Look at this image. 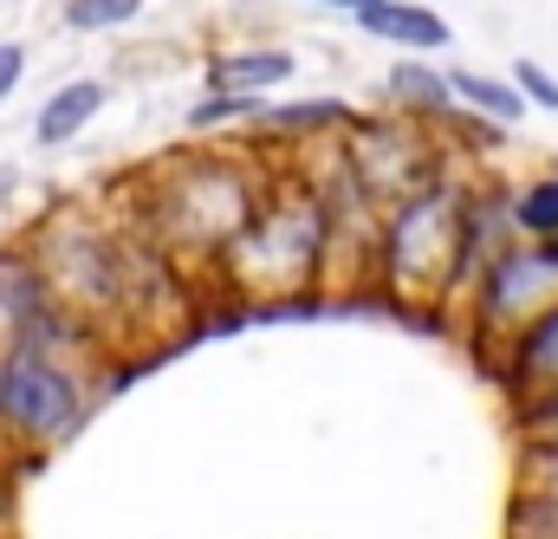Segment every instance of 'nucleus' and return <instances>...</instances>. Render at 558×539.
I'll return each instance as SVG.
<instances>
[{
  "mask_svg": "<svg viewBox=\"0 0 558 539\" xmlns=\"http://www.w3.org/2000/svg\"><path fill=\"white\" fill-rule=\"evenodd\" d=\"M474 267V202L461 182H428L384 215V286L403 306H441Z\"/></svg>",
  "mask_w": 558,
  "mask_h": 539,
  "instance_id": "nucleus-1",
  "label": "nucleus"
},
{
  "mask_svg": "<svg viewBox=\"0 0 558 539\" xmlns=\"http://www.w3.org/2000/svg\"><path fill=\"white\" fill-rule=\"evenodd\" d=\"M149 215H156V235L169 254H182V261L221 254L228 261L234 241L267 215V202L241 163H182L169 176V189L149 202Z\"/></svg>",
  "mask_w": 558,
  "mask_h": 539,
  "instance_id": "nucleus-2",
  "label": "nucleus"
},
{
  "mask_svg": "<svg viewBox=\"0 0 558 539\" xmlns=\"http://www.w3.org/2000/svg\"><path fill=\"white\" fill-rule=\"evenodd\" d=\"M331 248V215L325 202L312 195H292V202H267V215L234 241V254L221 261V279H234L241 292L254 299H274V292H292L305 286L318 261Z\"/></svg>",
  "mask_w": 558,
  "mask_h": 539,
  "instance_id": "nucleus-3",
  "label": "nucleus"
},
{
  "mask_svg": "<svg viewBox=\"0 0 558 539\" xmlns=\"http://www.w3.org/2000/svg\"><path fill=\"white\" fill-rule=\"evenodd\" d=\"M33 267H39L46 299L59 312H72L78 325L124 319V306H131V261H124V248L111 235L85 228V221H59L52 235H39Z\"/></svg>",
  "mask_w": 558,
  "mask_h": 539,
  "instance_id": "nucleus-4",
  "label": "nucleus"
},
{
  "mask_svg": "<svg viewBox=\"0 0 558 539\" xmlns=\"http://www.w3.org/2000/svg\"><path fill=\"white\" fill-rule=\"evenodd\" d=\"M78 416H85V391L59 358H46L39 345L0 351V435L59 442L65 429H78Z\"/></svg>",
  "mask_w": 558,
  "mask_h": 539,
  "instance_id": "nucleus-5",
  "label": "nucleus"
},
{
  "mask_svg": "<svg viewBox=\"0 0 558 539\" xmlns=\"http://www.w3.org/2000/svg\"><path fill=\"white\" fill-rule=\"evenodd\" d=\"M558 306V241H520L487 254L481 286H474V319L500 338L526 332L533 319H546Z\"/></svg>",
  "mask_w": 558,
  "mask_h": 539,
  "instance_id": "nucleus-6",
  "label": "nucleus"
},
{
  "mask_svg": "<svg viewBox=\"0 0 558 539\" xmlns=\"http://www.w3.org/2000/svg\"><path fill=\"white\" fill-rule=\"evenodd\" d=\"M500 384H507V397L526 409V416L558 404V306L546 319H533L526 332L507 338V351H500Z\"/></svg>",
  "mask_w": 558,
  "mask_h": 539,
  "instance_id": "nucleus-7",
  "label": "nucleus"
},
{
  "mask_svg": "<svg viewBox=\"0 0 558 539\" xmlns=\"http://www.w3.org/2000/svg\"><path fill=\"white\" fill-rule=\"evenodd\" d=\"M357 26H364L371 39L403 46V52H441V46L454 39V26H448L435 7H416V0H377V7L357 13Z\"/></svg>",
  "mask_w": 558,
  "mask_h": 539,
  "instance_id": "nucleus-8",
  "label": "nucleus"
},
{
  "mask_svg": "<svg viewBox=\"0 0 558 539\" xmlns=\"http://www.w3.org/2000/svg\"><path fill=\"white\" fill-rule=\"evenodd\" d=\"M292 79V52L286 46H247V52H221L208 65V92H234V98H260L267 85Z\"/></svg>",
  "mask_w": 558,
  "mask_h": 539,
  "instance_id": "nucleus-9",
  "label": "nucleus"
},
{
  "mask_svg": "<svg viewBox=\"0 0 558 539\" xmlns=\"http://www.w3.org/2000/svg\"><path fill=\"white\" fill-rule=\"evenodd\" d=\"M105 85L98 79H72V85H59L52 98H46V111H39V124H33V136L46 143V149H59V143H72V136L85 131L98 111H105Z\"/></svg>",
  "mask_w": 558,
  "mask_h": 539,
  "instance_id": "nucleus-10",
  "label": "nucleus"
},
{
  "mask_svg": "<svg viewBox=\"0 0 558 539\" xmlns=\"http://www.w3.org/2000/svg\"><path fill=\"white\" fill-rule=\"evenodd\" d=\"M448 85H454V105H468L474 118H487V124H520L526 118V92L513 85V79H494V72H448Z\"/></svg>",
  "mask_w": 558,
  "mask_h": 539,
  "instance_id": "nucleus-11",
  "label": "nucleus"
},
{
  "mask_svg": "<svg viewBox=\"0 0 558 539\" xmlns=\"http://www.w3.org/2000/svg\"><path fill=\"white\" fill-rule=\"evenodd\" d=\"M390 98H397L403 111H416V118H441V111L454 105V85H448V72H428L416 59H403V65L390 72Z\"/></svg>",
  "mask_w": 558,
  "mask_h": 539,
  "instance_id": "nucleus-12",
  "label": "nucleus"
},
{
  "mask_svg": "<svg viewBox=\"0 0 558 539\" xmlns=\"http://www.w3.org/2000/svg\"><path fill=\"white\" fill-rule=\"evenodd\" d=\"M513 228L526 241H558V176H533L513 189Z\"/></svg>",
  "mask_w": 558,
  "mask_h": 539,
  "instance_id": "nucleus-13",
  "label": "nucleus"
},
{
  "mask_svg": "<svg viewBox=\"0 0 558 539\" xmlns=\"http://www.w3.org/2000/svg\"><path fill=\"white\" fill-rule=\"evenodd\" d=\"M274 131H331V124H351V111L338 98H318V105H274L267 111Z\"/></svg>",
  "mask_w": 558,
  "mask_h": 539,
  "instance_id": "nucleus-14",
  "label": "nucleus"
},
{
  "mask_svg": "<svg viewBox=\"0 0 558 539\" xmlns=\"http://www.w3.org/2000/svg\"><path fill=\"white\" fill-rule=\"evenodd\" d=\"M274 105L267 98H234V92H208L195 111H189V131H215V124H228V118H267Z\"/></svg>",
  "mask_w": 558,
  "mask_h": 539,
  "instance_id": "nucleus-15",
  "label": "nucleus"
},
{
  "mask_svg": "<svg viewBox=\"0 0 558 539\" xmlns=\"http://www.w3.org/2000/svg\"><path fill=\"white\" fill-rule=\"evenodd\" d=\"M143 0H65V26H78V33H105V26H124V20H137Z\"/></svg>",
  "mask_w": 558,
  "mask_h": 539,
  "instance_id": "nucleus-16",
  "label": "nucleus"
},
{
  "mask_svg": "<svg viewBox=\"0 0 558 539\" xmlns=\"http://www.w3.org/2000/svg\"><path fill=\"white\" fill-rule=\"evenodd\" d=\"M507 534L513 539H558V507L546 494H513V520H507Z\"/></svg>",
  "mask_w": 558,
  "mask_h": 539,
  "instance_id": "nucleus-17",
  "label": "nucleus"
},
{
  "mask_svg": "<svg viewBox=\"0 0 558 539\" xmlns=\"http://www.w3.org/2000/svg\"><path fill=\"white\" fill-rule=\"evenodd\" d=\"M526 494H546L558 507V435H539L533 448H526V481H520Z\"/></svg>",
  "mask_w": 558,
  "mask_h": 539,
  "instance_id": "nucleus-18",
  "label": "nucleus"
},
{
  "mask_svg": "<svg viewBox=\"0 0 558 539\" xmlns=\"http://www.w3.org/2000/svg\"><path fill=\"white\" fill-rule=\"evenodd\" d=\"M513 85L526 92V105H539V111H558V79L539 65V59H520L513 65Z\"/></svg>",
  "mask_w": 558,
  "mask_h": 539,
  "instance_id": "nucleus-19",
  "label": "nucleus"
},
{
  "mask_svg": "<svg viewBox=\"0 0 558 539\" xmlns=\"http://www.w3.org/2000/svg\"><path fill=\"white\" fill-rule=\"evenodd\" d=\"M20 72H26V46L20 39H0V98L20 85Z\"/></svg>",
  "mask_w": 558,
  "mask_h": 539,
  "instance_id": "nucleus-20",
  "label": "nucleus"
},
{
  "mask_svg": "<svg viewBox=\"0 0 558 539\" xmlns=\"http://www.w3.org/2000/svg\"><path fill=\"white\" fill-rule=\"evenodd\" d=\"M526 422H533V429H539V435H558V404L533 409V416H526Z\"/></svg>",
  "mask_w": 558,
  "mask_h": 539,
  "instance_id": "nucleus-21",
  "label": "nucleus"
},
{
  "mask_svg": "<svg viewBox=\"0 0 558 539\" xmlns=\"http://www.w3.org/2000/svg\"><path fill=\"white\" fill-rule=\"evenodd\" d=\"M312 7H351V13H364V7H377V0H312Z\"/></svg>",
  "mask_w": 558,
  "mask_h": 539,
  "instance_id": "nucleus-22",
  "label": "nucleus"
},
{
  "mask_svg": "<svg viewBox=\"0 0 558 539\" xmlns=\"http://www.w3.org/2000/svg\"><path fill=\"white\" fill-rule=\"evenodd\" d=\"M7 182H13V176H0V202H7Z\"/></svg>",
  "mask_w": 558,
  "mask_h": 539,
  "instance_id": "nucleus-23",
  "label": "nucleus"
}]
</instances>
